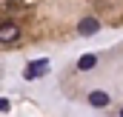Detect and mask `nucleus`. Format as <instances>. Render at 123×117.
Masks as SVG:
<instances>
[{
    "label": "nucleus",
    "mask_w": 123,
    "mask_h": 117,
    "mask_svg": "<svg viewBox=\"0 0 123 117\" xmlns=\"http://www.w3.org/2000/svg\"><path fill=\"white\" fill-rule=\"evenodd\" d=\"M17 37H20V26H17L14 20L0 23V43H14Z\"/></svg>",
    "instance_id": "f257e3e1"
},
{
    "label": "nucleus",
    "mask_w": 123,
    "mask_h": 117,
    "mask_svg": "<svg viewBox=\"0 0 123 117\" xmlns=\"http://www.w3.org/2000/svg\"><path fill=\"white\" fill-rule=\"evenodd\" d=\"M77 31H80L83 37H89V34H97V31H100V20H97V17H83V20L77 23Z\"/></svg>",
    "instance_id": "f03ea898"
},
{
    "label": "nucleus",
    "mask_w": 123,
    "mask_h": 117,
    "mask_svg": "<svg viewBox=\"0 0 123 117\" xmlns=\"http://www.w3.org/2000/svg\"><path fill=\"white\" fill-rule=\"evenodd\" d=\"M46 66H49V60H37V63H29V66H26V71H23V77H26V80H34L37 74H43V71H46Z\"/></svg>",
    "instance_id": "7ed1b4c3"
},
{
    "label": "nucleus",
    "mask_w": 123,
    "mask_h": 117,
    "mask_svg": "<svg viewBox=\"0 0 123 117\" xmlns=\"http://www.w3.org/2000/svg\"><path fill=\"white\" fill-rule=\"evenodd\" d=\"M89 106L106 109V106H109V94H106V91H92V94H89Z\"/></svg>",
    "instance_id": "20e7f679"
},
{
    "label": "nucleus",
    "mask_w": 123,
    "mask_h": 117,
    "mask_svg": "<svg viewBox=\"0 0 123 117\" xmlns=\"http://www.w3.org/2000/svg\"><path fill=\"white\" fill-rule=\"evenodd\" d=\"M94 63H97V57H94V54H83V57L77 60V69H80V71H89Z\"/></svg>",
    "instance_id": "39448f33"
},
{
    "label": "nucleus",
    "mask_w": 123,
    "mask_h": 117,
    "mask_svg": "<svg viewBox=\"0 0 123 117\" xmlns=\"http://www.w3.org/2000/svg\"><path fill=\"white\" fill-rule=\"evenodd\" d=\"M0 111H9V100H3V97H0Z\"/></svg>",
    "instance_id": "423d86ee"
},
{
    "label": "nucleus",
    "mask_w": 123,
    "mask_h": 117,
    "mask_svg": "<svg viewBox=\"0 0 123 117\" xmlns=\"http://www.w3.org/2000/svg\"><path fill=\"white\" fill-rule=\"evenodd\" d=\"M120 117H123V109H120Z\"/></svg>",
    "instance_id": "0eeeda50"
}]
</instances>
